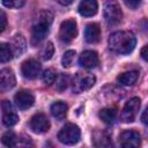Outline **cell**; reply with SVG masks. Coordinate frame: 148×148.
Here are the masks:
<instances>
[{"instance_id": "cell-1", "label": "cell", "mask_w": 148, "mask_h": 148, "mask_svg": "<svg viewBox=\"0 0 148 148\" xmlns=\"http://www.w3.org/2000/svg\"><path fill=\"white\" fill-rule=\"evenodd\" d=\"M109 47L119 54L132 52L136 44V38L131 31H116L109 37Z\"/></svg>"}, {"instance_id": "cell-2", "label": "cell", "mask_w": 148, "mask_h": 148, "mask_svg": "<svg viewBox=\"0 0 148 148\" xmlns=\"http://www.w3.org/2000/svg\"><path fill=\"white\" fill-rule=\"evenodd\" d=\"M53 21V15L49 10H40L34 20L31 27V44H39L49 34L51 23Z\"/></svg>"}, {"instance_id": "cell-3", "label": "cell", "mask_w": 148, "mask_h": 148, "mask_svg": "<svg viewBox=\"0 0 148 148\" xmlns=\"http://www.w3.org/2000/svg\"><path fill=\"white\" fill-rule=\"evenodd\" d=\"M1 141L7 148H35L31 138L25 134L16 135L14 132H7L2 135Z\"/></svg>"}, {"instance_id": "cell-4", "label": "cell", "mask_w": 148, "mask_h": 148, "mask_svg": "<svg viewBox=\"0 0 148 148\" xmlns=\"http://www.w3.org/2000/svg\"><path fill=\"white\" fill-rule=\"evenodd\" d=\"M81 131L75 124H66L58 133V139L64 145H75L79 142Z\"/></svg>"}, {"instance_id": "cell-5", "label": "cell", "mask_w": 148, "mask_h": 148, "mask_svg": "<svg viewBox=\"0 0 148 148\" xmlns=\"http://www.w3.org/2000/svg\"><path fill=\"white\" fill-rule=\"evenodd\" d=\"M96 82L95 75L90 73H77L72 82L73 91L74 92H82L86 90H89Z\"/></svg>"}, {"instance_id": "cell-6", "label": "cell", "mask_w": 148, "mask_h": 148, "mask_svg": "<svg viewBox=\"0 0 148 148\" xmlns=\"http://www.w3.org/2000/svg\"><path fill=\"white\" fill-rule=\"evenodd\" d=\"M123 17V12L118 2L116 1H109L106 2L104 7V18L105 22L110 25L118 24L121 21Z\"/></svg>"}, {"instance_id": "cell-7", "label": "cell", "mask_w": 148, "mask_h": 148, "mask_svg": "<svg viewBox=\"0 0 148 148\" xmlns=\"http://www.w3.org/2000/svg\"><path fill=\"white\" fill-rule=\"evenodd\" d=\"M141 106V99L139 97H133L131 98L124 106L120 118L124 123H132L134 121V119L136 118L139 110Z\"/></svg>"}, {"instance_id": "cell-8", "label": "cell", "mask_w": 148, "mask_h": 148, "mask_svg": "<svg viewBox=\"0 0 148 148\" xmlns=\"http://www.w3.org/2000/svg\"><path fill=\"white\" fill-rule=\"evenodd\" d=\"M119 143L121 148H140L141 136L134 130H126L119 135Z\"/></svg>"}, {"instance_id": "cell-9", "label": "cell", "mask_w": 148, "mask_h": 148, "mask_svg": "<svg viewBox=\"0 0 148 148\" xmlns=\"http://www.w3.org/2000/svg\"><path fill=\"white\" fill-rule=\"evenodd\" d=\"M77 35V27H76V22L74 20H66L60 24V29H59V38L65 42V43H69L71 40H73Z\"/></svg>"}, {"instance_id": "cell-10", "label": "cell", "mask_w": 148, "mask_h": 148, "mask_svg": "<svg viewBox=\"0 0 148 148\" xmlns=\"http://www.w3.org/2000/svg\"><path fill=\"white\" fill-rule=\"evenodd\" d=\"M1 108H2V123H3V125L6 127H12V126L16 125L18 121V116L14 111L12 103H9L8 101H3L1 104Z\"/></svg>"}, {"instance_id": "cell-11", "label": "cell", "mask_w": 148, "mask_h": 148, "mask_svg": "<svg viewBox=\"0 0 148 148\" xmlns=\"http://www.w3.org/2000/svg\"><path fill=\"white\" fill-rule=\"evenodd\" d=\"M21 71H22V74H23L24 77L32 80V79H36L40 74L42 66H40V64L37 60H35V59H28V60H25L22 64Z\"/></svg>"}, {"instance_id": "cell-12", "label": "cell", "mask_w": 148, "mask_h": 148, "mask_svg": "<svg viewBox=\"0 0 148 148\" xmlns=\"http://www.w3.org/2000/svg\"><path fill=\"white\" fill-rule=\"evenodd\" d=\"M30 128L35 133H45L50 128V121L47 117L43 113H36L31 119H30Z\"/></svg>"}, {"instance_id": "cell-13", "label": "cell", "mask_w": 148, "mask_h": 148, "mask_svg": "<svg viewBox=\"0 0 148 148\" xmlns=\"http://www.w3.org/2000/svg\"><path fill=\"white\" fill-rule=\"evenodd\" d=\"M14 102H15V105L20 110H27L34 105L35 97L30 91L21 90L14 96Z\"/></svg>"}, {"instance_id": "cell-14", "label": "cell", "mask_w": 148, "mask_h": 148, "mask_svg": "<svg viewBox=\"0 0 148 148\" xmlns=\"http://www.w3.org/2000/svg\"><path fill=\"white\" fill-rule=\"evenodd\" d=\"M79 64L80 66H82L83 68H95L98 64H99V58L98 54L95 51H84L81 53V56L79 57Z\"/></svg>"}, {"instance_id": "cell-15", "label": "cell", "mask_w": 148, "mask_h": 148, "mask_svg": "<svg viewBox=\"0 0 148 148\" xmlns=\"http://www.w3.org/2000/svg\"><path fill=\"white\" fill-rule=\"evenodd\" d=\"M16 84V79L15 74L12 69L9 68H3L0 71V89L6 91L10 90L15 87Z\"/></svg>"}, {"instance_id": "cell-16", "label": "cell", "mask_w": 148, "mask_h": 148, "mask_svg": "<svg viewBox=\"0 0 148 148\" xmlns=\"http://www.w3.org/2000/svg\"><path fill=\"white\" fill-rule=\"evenodd\" d=\"M92 141L96 148H114L111 136L104 131H97L92 135Z\"/></svg>"}, {"instance_id": "cell-17", "label": "cell", "mask_w": 148, "mask_h": 148, "mask_svg": "<svg viewBox=\"0 0 148 148\" xmlns=\"http://www.w3.org/2000/svg\"><path fill=\"white\" fill-rule=\"evenodd\" d=\"M84 38L88 43H97L101 39V28L97 23H89L84 29Z\"/></svg>"}, {"instance_id": "cell-18", "label": "cell", "mask_w": 148, "mask_h": 148, "mask_svg": "<svg viewBox=\"0 0 148 148\" xmlns=\"http://www.w3.org/2000/svg\"><path fill=\"white\" fill-rule=\"evenodd\" d=\"M77 9L82 16L89 17V16H92L97 13L98 6H97V2L95 0H83L79 3Z\"/></svg>"}, {"instance_id": "cell-19", "label": "cell", "mask_w": 148, "mask_h": 148, "mask_svg": "<svg viewBox=\"0 0 148 148\" xmlns=\"http://www.w3.org/2000/svg\"><path fill=\"white\" fill-rule=\"evenodd\" d=\"M10 50H12V53L13 56L15 57H18L21 56L24 50H25V46H27V43H25V39L24 37L21 35V34H16L13 39H12V43H10Z\"/></svg>"}, {"instance_id": "cell-20", "label": "cell", "mask_w": 148, "mask_h": 148, "mask_svg": "<svg viewBox=\"0 0 148 148\" xmlns=\"http://www.w3.org/2000/svg\"><path fill=\"white\" fill-rule=\"evenodd\" d=\"M67 110H68V106L65 102L62 101H58V102H54L52 105H51V113L54 118L57 119H64L66 117V113H67Z\"/></svg>"}, {"instance_id": "cell-21", "label": "cell", "mask_w": 148, "mask_h": 148, "mask_svg": "<svg viewBox=\"0 0 148 148\" xmlns=\"http://www.w3.org/2000/svg\"><path fill=\"white\" fill-rule=\"evenodd\" d=\"M138 77H139V72L130 71V72H125V73H121L120 75H118L117 80L123 86H132L136 82Z\"/></svg>"}, {"instance_id": "cell-22", "label": "cell", "mask_w": 148, "mask_h": 148, "mask_svg": "<svg viewBox=\"0 0 148 148\" xmlns=\"http://www.w3.org/2000/svg\"><path fill=\"white\" fill-rule=\"evenodd\" d=\"M99 118L105 123V124H113L116 118H117V111L113 108H105L99 111Z\"/></svg>"}, {"instance_id": "cell-23", "label": "cell", "mask_w": 148, "mask_h": 148, "mask_svg": "<svg viewBox=\"0 0 148 148\" xmlns=\"http://www.w3.org/2000/svg\"><path fill=\"white\" fill-rule=\"evenodd\" d=\"M13 58L10 46L6 43H0V62H7Z\"/></svg>"}, {"instance_id": "cell-24", "label": "cell", "mask_w": 148, "mask_h": 148, "mask_svg": "<svg viewBox=\"0 0 148 148\" xmlns=\"http://www.w3.org/2000/svg\"><path fill=\"white\" fill-rule=\"evenodd\" d=\"M53 53H54V46H53V44H52L51 42H47V43L44 45V47L42 49L40 56H42V58H43L44 60H50V59L52 58Z\"/></svg>"}, {"instance_id": "cell-25", "label": "cell", "mask_w": 148, "mask_h": 148, "mask_svg": "<svg viewBox=\"0 0 148 148\" xmlns=\"http://www.w3.org/2000/svg\"><path fill=\"white\" fill-rule=\"evenodd\" d=\"M42 79H43V82H44L45 84H47V86H51L52 83H54V82H56V79H57V74H56V72H54L53 69L49 68V69L44 71L43 75H42Z\"/></svg>"}, {"instance_id": "cell-26", "label": "cell", "mask_w": 148, "mask_h": 148, "mask_svg": "<svg viewBox=\"0 0 148 148\" xmlns=\"http://www.w3.org/2000/svg\"><path fill=\"white\" fill-rule=\"evenodd\" d=\"M74 56H75V51L73 50H69V51H66L62 56V59H61V64L64 67H69L74 60Z\"/></svg>"}, {"instance_id": "cell-27", "label": "cell", "mask_w": 148, "mask_h": 148, "mask_svg": "<svg viewBox=\"0 0 148 148\" xmlns=\"http://www.w3.org/2000/svg\"><path fill=\"white\" fill-rule=\"evenodd\" d=\"M67 86H68V76L67 75L62 74V75H60L59 77L56 79V87L59 91L65 90L67 88Z\"/></svg>"}, {"instance_id": "cell-28", "label": "cell", "mask_w": 148, "mask_h": 148, "mask_svg": "<svg viewBox=\"0 0 148 148\" xmlns=\"http://www.w3.org/2000/svg\"><path fill=\"white\" fill-rule=\"evenodd\" d=\"M2 5L8 7V8H20V7H22L24 5V1H22V0H9V1H6V0H3Z\"/></svg>"}, {"instance_id": "cell-29", "label": "cell", "mask_w": 148, "mask_h": 148, "mask_svg": "<svg viewBox=\"0 0 148 148\" xmlns=\"http://www.w3.org/2000/svg\"><path fill=\"white\" fill-rule=\"evenodd\" d=\"M6 25H7V16H6L5 12L0 10V32H2L5 30Z\"/></svg>"}, {"instance_id": "cell-30", "label": "cell", "mask_w": 148, "mask_h": 148, "mask_svg": "<svg viewBox=\"0 0 148 148\" xmlns=\"http://www.w3.org/2000/svg\"><path fill=\"white\" fill-rule=\"evenodd\" d=\"M140 3H141L140 1H125V5L128 6V7H131V8H133V9H135L136 7H139Z\"/></svg>"}, {"instance_id": "cell-31", "label": "cell", "mask_w": 148, "mask_h": 148, "mask_svg": "<svg viewBox=\"0 0 148 148\" xmlns=\"http://www.w3.org/2000/svg\"><path fill=\"white\" fill-rule=\"evenodd\" d=\"M147 49H148V46L145 45V46L142 47V50H141V57H142L143 60H147V59H148V58H147Z\"/></svg>"}, {"instance_id": "cell-32", "label": "cell", "mask_w": 148, "mask_h": 148, "mask_svg": "<svg viewBox=\"0 0 148 148\" xmlns=\"http://www.w3.org/2000/svg\"><path fill=\"white\" fill-rule=\"evenodd\" d=\"M141 120H142V123H143L145 125L147 124V110L143 111V113H142V116H141Z\"/></svg>"}, {"instance_id": "cell-33", "label": "cell", "mask_w": 148, "mask_h": 148, "mask_svg": "<svg viewBox=\"0 0 148 148\" xmlns=\"http://www.w3.org/2000/svg\"><path fill=\"white\" fill-rule=\"evenodd\" d=\"M59 3H61V5H71L72 3V1H59Z\"/></svg>"}]
</instances>
